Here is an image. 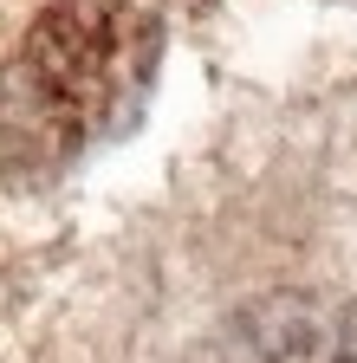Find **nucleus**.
I'll use <instances>...</instances> for the list:
<instances>
[{
    "mask_svg": "<svg viewBox=\"0 0 357 363\" xmlns=\"http://www.w3.org/2000/svg\"><path fill=\"white\" fill-rule=\"evenodd\" d=\"M150 39L123 20L117 0H65L39 20L20 59L0 84V130L13 136V156L65 162L123 111L143 84Z\"/></svg>",
    "mask_w": 357,
    "mask_h": 363,
    "instance_id": "1",
    "label": "nucleus"
}]
</instances>
